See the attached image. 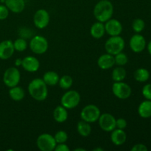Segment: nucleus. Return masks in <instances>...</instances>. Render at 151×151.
I'll return each instance as SVG.
<instances>
[{
    "label": "nucleus",
    "instance_id": "obj_1",
    "mask_svg": "<svg viewBox=\"0 0 151 151\" xmlns=\"http://www.w3.org/2000/svg\"><path fill=\"white\" fill-rule=\"evenodd\" d=\"M28 91L29 95L37 101H44L48 96L47 85L41 78H35L29 82Z\"/></svg>",
    "mask_w": 151,
    "mask_h": 151
},
{
    "label": "nucleus",
    "instance_id": "obj_2",
    "mask_svg": "<svg viewBox=\"0 0 151 151\" xmlns=\"http://www.w3.org/2000/svg\"><path fill=\"white\" fill-rule=\"evenodd\" d=\"M93 13L97 22L105 23L111 19L114 6L109 0H100L94 6Z\"/></svg>",
    "mask_w": 151,
    "mask_h": 151
},
{
    "label": "nucleus",
    "instance_id": "obj_3",
    "mask_svg": "<svg viewBox=\"0 0 151 151\" xmlns=\"http://www.w3.org/2000/svg\"><path fill=\"white\" fill-rule=\"evenodd\" d=\"M125 43L123 38L120 35L111 36L105 44V50L109 54L115 55L119 52H122L125 48Z\"/></svg>",
    "mask_w": 151,
    "mask_h": 151
},
{
    "label": "nucleus",
    "instance_id": "obj_4",
    "mask_svg": "<svg viewBox=\"0 0 151 151\" xmlns=\"http://www.w3.org/2000/svg\"><path fill=\"white\" fill-rule=\"evenodd\" d=\"M81 94L75 90H69L65 92L60 99V104L66 109H73L81 102Z\"/></svg>",
    "mask_w": 151,
    "mask_h": 151
},
{
    "label": "nucleus",
    "instance_id": "obj_5",
    "mask_svg": "<svg viewBox=\"0 0 151 151\" xmlns=\"http://www.w3.org/2000/svg\"><path fill=\"white\" fill-rule=\"evenodd\" d=\"M100 110L97 106L89 104L86 106L81 112V118L82 120L86 121L88 123H93L98 120L100 117Z\"/></svg>",
    "mask_w": 151,
    "mask_h": 151
},
{
    "label": "nucleus",
    "instance_id": "obj_6",
    "mask_svg": "<svg viewBox=\"0 0 151 151\" xmlns=\"http://www.w3.org/2000/svg\"><path fill=\"white\" fill-rule=\"evenodd\" d=\"M36 145L38 148L41 151H52L55 150L56 143L53 136L51 134L44 133L37 138Z\"/></svg>",
    "mask_w": 151,
    "mask_h": 151
},
{
    "label": "nucleus",
    "instance_id": "obj_7",
    "mask_svg": "<svg viewBox=\"0 0 151 151\" xmlns=\"http://www.w3.org/2000/svg\"><path fill=\"white\" fill-rule=\"evenodd\" d=\"M21 80V73L16 67H10L3 75V82L8 88L18 86Z\"/></svg>",
    "mask_w": 151,
    "mask_h": 151
},
{
    "label": "nucleus",
    "instance_id": "obj_8",
    "mask_svg": "<svg viewBox=\"0 0 151 151\" xmlns=\"http://www.w3.org/2000/svg\"><path fill=\"white\" fill-rule=\"evenodd\" d=\"M49 44L46 38L41 35H35L29 42L31 51L36 55H42L48 50Z\"/></svg>",
    "mask_w": 151,
    "mask_h": 151
},
{
    "label": "nucleus",
    "instance_id": "obj_9",
    "mask_svg": "<svg viewBox=\"0 0 151 151\" xmlns=\"http://www.w3.org/2000/svg\"><path fill=\"white\" fill-rule=\"evenodd\" d=\"M112 92L117 98L120 100H126L131 95L132 90L131 86L126 83L119 81V82L114 83L112 85Z\"/></svg>",
    "mask_w": 151,
    "mask_h": 151
},
{
    "label": "nucleus",
    "instance_id": "obj_10",
    "mask_svg": "<svg viewBox=\"0 0 151 151\" xmlns=\"http://www.w3.org/2000/svg\"><path fill=\"white\" fill-rule=\"evenodd\" d=\"M116 120L114 116L109 113L100 114L98 119L99 125L103 131L106 132H111L116 128Z\"/></svg>",
    "mask_w": 151,
    "mask_h": 151
},
{
    "label": "nucleus",
    "instance_id": "obj_11",
    "mask_svg": "<svg viewBox=\"0 0 151 151\" xmlns=\"http://www.w3.org/2000/svg\"><path fill=\"white\" fill-rule=\"evenodd\" d=\"M50 14L44 9L38 10L34 14L33 23L38 29H42L47 27L50 23Z\"/></svg>",
    "mask_w": 151,
    "mask_h": 151
},
{
    "label": "nucleus",
    "instance_id": "obj_12",
    "mask_svg": "<svg viewBox=\"0 0 151 151\" xmlns=\"http://www.w3.org/2000/svg\"><path fill=\"white\" fill-rule=\"evenodd\" d=\"M122 25L117 19H111L105 22V29L106 32L111 36L120 35L122 32Z\"/></svg>",
    "mask_w": 151,
    "mask_h": 151
},
{
    "label": "nucleus",
    "instance_id": "obj_13",
    "mask_svg": "<svg viewBox=\"0 0 151 151\" xmlns=\"http://www.w3.org/2000/svg\"><path fill=\"white\" fill-rule=\"evenodd\" d=\"M129 45L134 52H142L146 47L145 38L140 34H135L130 39Z\"/></svg>",
    "mask_w": 151,
    "mask_h": 151
},
{
    "label": "nucleus",
    "instance_id": "obj_14",
    "mask_svg": "<svg viewBox=\"0 0 151 151\" xmlns=\"http://www.w3.org/2000/svg\"><path fill=\"white\" fill-rule=\"evenodd\" d=\"M15 52L13 42L10 40H4L0 42V59L7 60L13 56Z\"/></svg>",
    "mask_w": 151,
    "mask_h": 151
},
{
    "label": "nucleus",
    "instance_id": "obj_15",
    "mask_svg": "<svg viewBox=\"0 0 151 151\" xmlns=\"http://www.w3.org/2000/svg\"><path fill=\"white\" fill-rule=\"evenodd\" d=\"M22 66L25 71L29 72H35L40 67V62L38 58L33 56H27L22 59Z\"/></svg>",
    "mask_w": 151,
    "mask_h": 151
},
{
    "label": "nucleus",
    "instance_id": "obj_16",
    "mask_svg": "<svg viewBox=\"0 0 151 151\" xmlns=\"http://www.w3.org/2000/svg\"><path fill=\"white\" fill-rule=\"evenodd\" d=\"M114 64V56L109 54V53L102 55L97 60V65L100 69H103V70L111 69V67H113Z\"/></svg>",
    "mask_w": 151,
    "mask_h": 151
},
{
    "label": "nucleus",
    "instance_id": "obj_17",
    "mask_svg": "<svg viewBox=\"0 0 151 151\" xmlns=\"http://www.w3.org/2000/svg\"><path fill=\"white\" fill-rule=\"evenodd\" d=\"M127 135L124 130L115 128L111 134V140L112 143L116 146L122 145L126 142Z\"/></svg>",
    "mask_w": 151,
    "mask_h": 151
},
{
    "label": "nucleus",
    "instance_id": "obj_18",
    "mask_svg": "<svg viewBox=\"0 0 151 151\" xmlns=\"http://www.w3.org/2000/svg\"><path fill=\"white\" fill-rule=\"evenodd\" d=\"M4 4L10 11L14 13H20L24 10V0H5Z\"/></svg>",
    "mask_w": 151,
    "mask_h": 151
},
{
    "label": "nucleus",
    "instance_id": "obj_19",
    "mask_svg": "<svg viewBox=\"0 0 151 151\" xmlns=\"http://www.w3.org/2000/svg\"><path fill=\"white\" fill-rule=\"evenodd\" d=\"M106 33V29H105L104 23L100 22H97L93 24L92 26L90 29V34L91 36L96 39H100Z\"/></svg>",
    "mask_w": 151,
    "mask_h": 151
},
{
    "label": "nucleus",
    "instance_id": "obj_20",
    "mask_svg": "<svg viewBox=\"0 0 151 151\" xmlns=\"http://www.w3.org/2000/svg\"><path fill=\"white\" fill-rule=\"evenodd\" d=\"M53 118L58 123H63L68 119V111L63 106H58L53 111Z\"/></svg>",
    "mask_w": 151,
    "mask_h": 151
},
{
    "label": "nucleus",
    "instance_id": "obj_21",
    "mask_svg": "<svg viewBox=\"0 0 151 151\" xmlns=\"http://www.w3.org/2000/svg\"><path fill=\"white\" fill-rule=\"evenodd\" d=\"M138 114L144 119L151 117V100H145L140 103L138 108Z\"/></svg>",
    "mask_w": 151,
    "mask_h": 151
},
{
    "label": "nucleus",
    "instance_id": "obj_22",
    "mask_svg": "<svg viewBox=\"0 0 151 151\" xmlns=\"http://www.w3.org/2000/svg\"><path fill=\"white\" fill-rule=\"evenodd\" d=\"M42 79L47 86H55L58 84L60 78L57 72H54V71H48L44 73Z\"/></svg>",
    "mask_w": 151,
    "mask_h": 151
},
{
    "label": "nucleus",
    "instance_id": "obj_23",
    "mask_svg": "<svg viewBox=\"0 0 151 151\" xmlns=\"http://www.w3.org/2000/svg\"><path fill=\"white\" fill-rule=\"evenodd\" d=\"M8 93L10 98L14 101H21L24 98V91L22 87L18 86L10 88Z\"/></svg>",
    "mask_w": 151,
    "mask_h": 151
},
{
    "label": "nucleus",
    "instance_id": "obj_24",
    "mask_svg": "<svg viewBox=\"0 0 151 151\" xmlns=\"http://www.w3.org/2000/svg\"><path fill=\"white\" fill-rule=\"evenodd\" d=\"M77 130H78V134L81 137H88L91 133V127L90 125V123L84 120H82V119L78 122Z\"/></svg>",
    "mask_w": 151,
    "mask_h": 151
},
{
    "label": "nucleus",
    "instance_id": "obj_25",
    "mask_svg": "<svg viewBox=\"0 0 151 151\" xmlns=\"http://www.w3.org/2000/svg\"><path fill=\"white\" fill-rule=\"evenodd\" d=\"M134 79L138 82L144 83L150 78V72L147 69L139 68L134 72Z\"/></svg>",
    "mask_w": 151,
    "mask_h": 151
},
{
    "label": "nucleus",
    "instance_id": "obj_26",
    "mask_svg": "<svg viewBox=\"0 0 151 151\" xmlns=\"http://www.w3.org/2000/svg\"><path fill=\"white\" fill-rule=\"evenodd\" d=\"M126 71L122 66H118L113 69L111 74V78L114 82L123 81L126 77Z\"/></svg>",
    "mask_w": 151,
    "mask_h": 151
},
{
    "label": "nucleus",
    "instance_id": "obj_27",
    "mask_svg": "<svg viewBox=\"0 0 151 151\" xmlns=\"http://www.w3.org/2000/svg\"><path fill=\"white\" fill-rule=\"evenodd\" d=\"M58 84L62 89H69L73 84V79L69 75H63L59 79Z\"/></svg>",
    "mask_w": 151,
    "mask_h": 151
},
{
    "label": "nucleus",
    "instance_id": "obj_28",
    "mask_svg": "<svg viewBox=\"0 0 151 151\" xmlns=\"http://www.w3.org/2000/svg\"><path fill=\"white\" fill-rule=\"evenodd\" d=\"M15 51L24 52L27 48V42L23 38H19L13 42Z\"/></svg>",
    "mask_w": 151,
    "mask_h": 151
},
{
    "label": "nucleus",
    "instance_id": "obj_29",
    "mask_svg": "<svg viewBox=\"0 0 151 151\" xmlns=\"http://www.w3.org/2000/svg\"><path fill=\"white\" fill-rule=\"evenodd\" d=\"M114 56V61L115 64L118 65L119 66H125L128 61V58L126 54L123 53L122 52H119L118 54L115 55Z\"/></svg>",
    "mask_w": 151,
    "mask_h": 151
},
{
    "label": "nucleus",
    "instance_id": "obj_30",
    "mask_svg": "<svg viewBox=\"0 0 151 151\" xmlns=\"http://www.w3.org/2000/svg\"><path fill=\"white\" fill-rule=\"evenodd\" d=\"M145 24L142 19H136L132 23L133 29L134 32H137V33L141 32L145 29Z\"/></svg>",
    "mask_w": 151,
    "mask_h": 151
},
{
    "label": "nucleus",
    "instance_id": "obj_31",
    "mask_svg": "<svg viewBox=\"0 0 151 151\" xmlns=\"http://www.w3.org/2000/svg\"><path fill=\"white\" fill-rule=\"evenodd\" d=\"M54 138L57 144L65 143L68 139V134L66 131H59L56 132V134H55Z\"/></svg>",
    "mask_w": 151,
    "mask_h": 151
},
{
    "label": "nucleus",
    "instance_id": "obj_32",
    "mask_svg": "<svg viewBox=\"0 0 151 151\" xmlns=\"http://www.w3.org/2000/svg\"><path fill=\"white\" fill-rule=\"evenodd\" d=\"M142 95L146 100H151V84L148 83L142 88Z\"/></svg>",
    "mask_w": 151,
    "mask_h": 151
},
{
    "label": "nucleus",
    "instance_id": "obj_33",
    "mask_svg": "<svg viewBox=\"0 0 151 151\" xmlns=\"http://www.w3.org/2000/svg\"><path fill=\"white\" fill-rule=\"evenodd\" d=\"M9 11L5 4H0V20H4L9 16Z\"/></svg>",
    "mask_w": 151,
    "mask_h": 151
},
{
    "label": "nucleus",
    "instance_id": "obj_34",
    "mask_svg": "<svg viewBox=\"0 0 151 151\" xmlns=\"http://www.w3.org/2000/svg\"><path fill=\"white\" fill-rule=\"evenodd\" d=\"M128 125L127 121L123 118H119L116 120V128L124 130Z\"/></svg>",
    "mask_w": 151,
    "mask_h": 151
},
{
    "label": "nucleus",
    "instance_id": "obj_35",
    "mask_svg": "<svg viewBox=\"0 0 151 151\" xmlns=\"http://www.w3.org/2000/svg\"><path fill=\"white\" fill-rule=\"evenodd\" d=\"M55 151H69L70 149L68 147V145H66L65 143H60V144L56 145L55 147Z\"/></svg>",
    "mask_w": 151,
    "mask_h": 151
},
{
    "label": "nucleus",
    "instance_id": "obj_36",
    "mask_svg": "<svg viewBox=\"0 0 151 151\" xmlns=\"http://www.w3.org/2000/svg\"><path fill=\"white\" fill-rule=\"evenodd\" d=\"M147 146L143 144H137L133 146L131 151H147Z\"/></svg>",
    "mask_w": 151,
    "mask_h": 151
},
{
    "label": "nucleus",
    "instance_id": "obj_37",
    "mask_svg": "<svg viewBox=\"0 0 151 151\" xmlns=\"http://www.w3.org/2000/svg\"><path fill=\"white\" fill-rule=\"evenodd\" d=\"M22 60L20 58H18L16 59V61H15V65L16 66H22Z\"/></svg>",
    "mask_w": 151,
    "mask_h": 151
},
{
    "label": "nucleus",
    "instance_id": "obj_38",
    "mask_svg": "<svg viewBox=\"0 0 151 151\" xmlns=\"http://www.w3.org/2000/svg\"><path fill=\"white\" fill-rule=\"evenodd\" d=\"M147 50H148V52L150 53V55H151V41L147 44Z\"/></svg>",
    "mask_w": 151,
    "mask_h": 151
},
{
    "label": "nucleus",
    "instance_id": "obj_39",
    "mask_svg": "<svg viewBox=\"0 0 151 151\" xmlns=\"http://www.w3.org/2000/svg\"><path fill=\"white\" fill-rule=\"evenodd\" d=\"M74 151H86V149L81 148V147H78V148L74 149Z\"/></svg>",
    "mask_w": 151,
    "mask_h": 151
},
{
    "label": "nucleus",
    "instance_id": "obj_40",
    "mask_svg": "<svg viewBox=\"0 0 151 151\" xmlns=\"http://www.w3.org/2000/svg\"><path fill=\"white\" fill-rule=\"evenodd\" d=\"M94 151H103V149L102 148H99V147H97V148H95L93 150Z\"/></svg>",
    "mask_w": 151,
    "mask_h": 151
}]
</instances>
